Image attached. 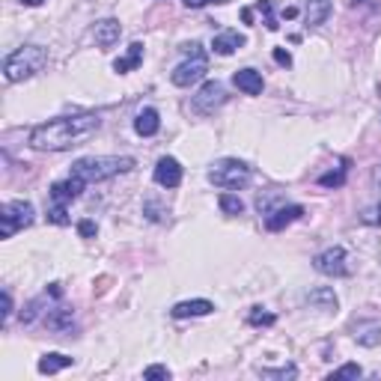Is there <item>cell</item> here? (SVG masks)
<instances>
[{
    "instance_id": "obj_37",
    "label": "cell",
    "mask_w": 381,
    "mask_h": 381,
    "mask_svg": "<svg viewBox=\"0 0 381 381\" xmlns=\"http://www.w3.org/2000/svg\"><path fill=\"white\" fill-rule=\"evenodd\" d=\"M241 18H244V24H251V21H253V9H241Z\"/></svg>"
},
{
    "instance_id": "obj_8",
    "label": "cell",
    "mask_w": 381,
    "mask_h": 381,
    "mask_svg": "<svg viewBox=\"0 0 381 381\" xmlns=\"http://www.w3.org/2000/svg\"><path fill=\"white\" fill-rule=\"evenodd\" d=\"M319 274H328V277H345L349 274V265H345V251L343 248H328L322 251L316 260H313Z\"/></svg>"
},
{
    "instance_id": "obj_24",
    "label": "cell",
    "mask_w": 381,
    "mask_h": 381,
    "mask_svg": "<svg viewBox=\"0 0 381 381\" xmlns=\"http://www.w3.org/2000/svg\"><path fill=\"white\" fill-rule=\"evenodd\" d=\"M48 218L51 223H57V227H66V223H69V209H66L63 203H54V206H48Z\"/></svg>"
},
{
    "instance_id": "obj_31",
    "label": "cell",
    "mask_w": 381,
    "mask_h": 381,
    "mask_svg": "<svg viewBox=\"0 0 381 381\" xmlns=\"http://www.w3.org/2000/svg\"><path fill=\"white\" fill-rule=\"evenodd\" d=\"M96 232H98L96 221H89V218L77 221V235H81V239H96Z\"/></svg>"
},
{
    "instance_id": "obj_27",
    "label": "cell",
    "mask_w": 381,
    "mask_h": 381,
    "mask_svg": "<svg viewBox=\"0 0 381 381\" xmlns=\"http://www.w3.org/2000/svg\"><path fill=\"white\" fill-rule=\"evenodd\" d=\"M256 9L262 13L265 27H268V30H277V27H280V24H277V18H274V3H271V0H260V3H256Z\"/></svg>"
},
{
    "instance_id": "obj_26",
    "label": "cell",
    "mask_w": 381,
    "mask_h": 381,
    "mask_svg": "<svg viewBox=\"0 0 381 381\" xmlns=\"http://www.w3.org/2000/svg\"><path fill=\"white\" fill-rule=\"evenodd\" d=\"M361 375H364V369L357 366V364H345V366H340V369H334L328 378H331V381H340V378H361Z\"/></svg>"
},
{
    "instance_id": "obj_35",
    "label": "cell",
    "mask_w": 381,
    "mask_h": 381,
    "mask_svg": "<svg viewBox=\"0 0 381 381\" xmlns=\"http://www.w3.org/2000/svg\"><path fill=\"white\" fill-rule=\"evenodd\" d=\"M182 3H185L188 9H203V6H209V3H227V0H182Z\"/></svg>"
},
{
    "instance_id": "obj_13",
    "label": "cell",
    "mask_w": 381,
    "mask_h": 381,
    "mask_svg": "<svg viewBox=\"0 0 381 381\" xmlns=\"http://www.w3.org/2000/svg\"><path fill=\"white\" fill-rule=\"evenodd\" d=\"M176 319H197V316H209L215 313V304L206 298H194V301H179V304L170 310Z\"/></svg>"
},
{
    "instance_id": "obj_32",
    "label": "cell",
    "mask_w": 381,
    "mask_h": 381,
    "mask_svg": "<svg viewBox=\"0 0 381 381\" xmlns=\"http://www.w3.org/2000/svg\"><path fill=\"white\" fill-rule=\"evenodd\" d=\"M262 375H268V378H295L298 369H295V366H286V369H262Z\"/></svg>"
},
{
    "instance_id": "obj_1",
    "label": "cell",
    "mask_w": 381,
    "mask_h": 381,
    "mask_svg": "<svg viewBox=\"0 0 381 381\" xmlns=\"http://www.w3.org/2000/svg\"><path fill=\"white\" fill-rule=\"evenodd\" d=\"M98 128H102V117L98 114L57 117L30 131V147L39 152H69L75 147H84Z\"/></svg>"
},
{
    "instance_id": "obj_9",
    "label": "cell",
    "mask_w": 381,
    "mask_h": 381,
    "mask_svg": "<svg viewBox=\"0 0 381 381\" xmlns=\"http://www.w3.org/2000/svg\"><path fill=\"white\" fill-rule=\"evenodd\" d=\"M152 179H155V185H161V188H179L182 185V164L170 158V155H164V158H158V164H155Z\"/></svg>"
},
{
    "instance_id": "obj_2",
    "label": "cell",
    "mask_w": 381,
    "mask_h": 381,
    "mask_svg": "<svg viewBox=\"0 0 381 381\" xmlns=\"http://www.w3.org/2000/svg\"><path fill=\"white\" fill-rule=\"evenodd\" d=\"M134 167V158L128 155H93V158H81L72 164V176H77L81 182L93 185V182H105V179H114L119 173H128Z\"/></svg>"
},
{
    "instance_id": "obj_33",
    "label": "cell",
    "mask_w": 381,
    "mask_h": 381,
    "mask_svg": "<svg viewBox=\"0 0 381 381\" xmlns=\"http://www.w3.org/2000/svg\"><path fill=\"white\" fill-rule=\"evenodd\" d=\"M274 63H280V66H286V69H289V66H292V54L283 51V48H274Z\"/></svg>"
},
{
    "instance_id": "obj_12",
    "label": "cell",
    "mask_w": 381,
    "mask_h": 381,
    "mask_svg": "<svg viewBox=\"0 0 381 381\" xmlns=\"http://www.w3.org/2000/svg\"><path fill=\"white\" fill-rule=\"evenodd\" d=\"M244 45H248V39H244L239 30H223V33H218V36L211 39V51L221 54V57H230V54L244 48Z\"/></svg>"
},
{
    "instance_id": "obj_6",
    "label": "cell",
    "mask_w": 381,
    "mask_h": 381,
    "mask_svg": "<svg viewBox=\"0 0 381 381\" xmlns=\"http://www.w3.org/2000/svg\"><path fill=\"white\" fill-rule=\"evenodd\" d=\"M36 218V209L27 200H9L0 206V239H13L18 230H24Z\"/></svg>"
},
{
    "instance_id": "obj_17",
    "label": "cell",
    "mask_w": 381,
    "mask_h": 381,
    "mask_svg": "<svg viewBox=\"0 0 381 381\" xmlns=\"http://www.w3.org/2000/svg\"><path fill=\"white\" fill-rule=\"evenodd\" d=\"M307 304L313 310H322V313H334L340 307V301L337 295H334V289L328 286H319V289H313V292H307Z\"/></svg>"
},
{
    "instance_id": "obj_11",
    "label": "cell",
    "mask_w": 381,
    "mask_h": 381,
    "mask_svg": "<svg viewBox=\"0 0 381 381\" xmlns=\"http://www.w3.org/2000/svg\"><path fill=\"white\" fill-rule=\"evenodd\" d=\"M84 188H87V182H81L77 176H69V179H63V182H54V185H51V203L69 206L72 200L81 197Z\"/></svg>"
},
{
    "instance_id": "obj_30",
    "label": "cell",
    "mask_w": 381,
    "mask_h": 381,
    "mask_svg": "<svg viewBox=\"0 0 381 381\" xmlns=\"http://www.w3.org/2000/svg\"><path fill=\"white\" fill-rule=\"evenodd\" d=\"M143 378H147V381H158V378H170V369H167V366H161V364H152V366H147V369H143Z\"/></svg>"
},
{
    "instance_id": "obj_5",
    "label": "cell",
    "mask_w": 381,
    "mask_h": 381,
    "mask_svg": "<svg viewBox=\"0 0 381 381\" xmlns=\"http://www.w3.org/2000/svg\"><path fill=\"white\" fill-rule=\"evenodd\" d=\"M209 182L215 188H223V190H239L251 182V167L239 158H221L211 164Z\"/></svg>"
},
{
    "instance_id": "obj_22",
    "label": "cell",
    "mask_w": 381,
    "mask_h": 381,
    "mask_svg": "<svg viewBox=\"0 0 381 381\" xmlns=\"http://www.w3.org/2000/svg\"><path fill=\"white\" fill-rule=\"evenodd\" d=\"M331 0H307V9H304V18H307V27H319L328 21L331 15Z\"/></svg>"
},
{
    "instance_id": "obj_36",
    "label": "cell",
    "mask_w": 381,
    "mask_h": 381,
    "mask_svg": "<svg viewBox=\"0 0 381 381\" xmlns=\"http://www.w3.org/2000/svg\"><path fill=\"white\" fill-rule=\"evenodd\" d=\"M283 18H298V9L295 6H286L283 9Z\"/></svg>"
},
{
    "instance_id": "obj_23",
    "label": "cell",
    "mask_w": 381,
    "mask_h": 381,
    "mask_svg": "<svg viewBox=\"0 0 381 381\" xmlns=\"http://www.w3.org/2000/svg\"><path fill=\"white\" fill-rule=\"evenodd\" d=\"M218 206H221L223 215H230V218H235V215H241V211H244V203L235 194H221L218 197Z\"/></svg>"
},
{
    "instance_id": "obj_29",
    "label": "cell",
    "mask_w": 381,
    "mask_h": 381,
    "mask_svg": "<svg viewBox=\"0 0 381 381\" xmlns=\"http://www.w3.org/2000/svg\"><path fill=\"white\" fill-rule=\"evenodd\" d=\"M143 215H147L149 221H167L164 215H170V211H167V209H161L158 203H155V200H147V203H143Z\"/></svg>"
},
{
    "instance_id": "obj_19",
    "label": "cell",
    "mask_w": 381,
    "mask_h": 381,
    "mask_svg": "<svg viewBox=\"0 0 381 381\" xmlns=\"http://www.w3.org/2000/svg\"><path fill=\"white\" fill-rule=\"evenodd\" d=\"M354 340L357 345H366V349H375V345H381V322H361L354 324Z\"/></svg>"
},
{
    "instance_id": "obj_25",
    "label": "cell",
    "mask_w": 381,
    "mask_h": 381,
    "mask_svg": "<svg viewBox=\"0 0 381 381\" xmlns=\"http://www.w3.org/2000/svg\"><path fill=\"white\" fill-rule=\"evenodd\" d=\"M319 185L322 188H343L345 185V167H340L337 173H324V176H319Z\"/></svg>"
},
{
    "instance_id": "obj_10",
    "label": "cell",
    "mask_w": 381,
    "mask_h": 381,
    "mask_svg": "<svg viewBox=\"0 0 381 381\" xmlns=\"http://www.w3.org/2000/svg\"><path fill=\"white\" fill-rule=\"evenodd\" d=\"M298 218H304V206H280L265 215V230L280 232V230H286L289 223H295Z\"/></svg>"
},
{
    "instance_id": "obj_16",
    "label": "cell",
    "mask_w": 381,
    "mask_h": 381,
    "mask_svg": "<svg viewBox=\"0 0 381 381\" xmlns=\"http://www.w3.org/2000/svg\"><path fill=\"white\" fill-rule=\"evenodd\" d=\"M119 21L117 18H105V21H98L96 30H93V36H96V45L98 48H110V45H117L119 42Z\"/></svg>"
},
{
    "instance_id": "obj_28",
    "label": "cell",
    "mask_w": 381,
    "mask_h": 381,
    "mask_svg": "<svg viewBox=\"0 0 381 381\" xmlns=\"http://www.w3.org/2000/svg\"><path fill=\"white\" fill-rule=\"evenodd\" d=\"M248 322L256 324V328H260V324H265V328H268V324H274L277 319H274V313H265L262 307H253V310H251V316H248Z\"/></svg>"
},
{
    "instance_id": "obj_39",
    "label": "cell",
    "mask_w": 381,
    "mask_h": 381,
    "mask_svg": "<svg viewBox=\"0 0 381 381\" xmlns=\"http://www.w3.org/2000/svg\"><path fill=\"white\" fill-rule=\"evenodd\" d=\"M375 215H378V218H375V221H378V223H381V203H378V209H375Z\"/></svg>"
},
{
    "instance_id": "obj_18",
    "label": "cell",
    "mask_w": 381,
    "mask_h": 381,
    "mask_svg": "<svg viewBox=\"0 0 381 381\" xmlns=\"http://www.w3.org/2000/svg\"><path fill=\"white\" fill-rule=\"evenodd\" d=\"M45 324L57 334H69L72 324H75V313L69 307H54V310L45 313Z\"/></svg>"
},
{
    "instance_id": "obj_21",
    "label": "cell",
    "mask_w": 381,
    "mask_h": 381,
    "mask_svg": "<svg viewBox=\"0 0 381 381\" xmlns=\"http://www.w3.org/2000/svg\"><path fill=\"white\" fill-rule=\"evenodd\" d=\"M72 364H75V357H69V354H60V352H51V354H42V357H39L36 369H39L42 375H54V373H60V369L72 366Z\"/></svg>"
},
{
    "instance_id": "obj_14",
    "label": "cell",
    "mask_w": 381,
    "mask_h": 381,
    "mask_svg": "<svg viewBox=\"0 0 381 381\" xmlns=\"http://www.w3.org/2000/svg\"><path fill=\"white\" fill-rule=\"evenodd\" d=\"M232 84L241 89L244 96H260L262 89H265V81H262V75L256 72V69H239L232 75Z\"/></svg>"
},
{
    "instance_id": "obj_4",
    "label": "cell",
    "mask_w": 381,
    "mask_h": 381,
    "mask_svg": "<svg viewBox=\"0 0 381 381\" xmlns=\"http://www.w3.org/2000/svg\"><path fill=\"white\" fill-rule=\"evenodd\" d=\"M182 54H185V63L176 66L173 75H170V81L176 87H190V84L203 81L206 72H209V60H206L203 45H200V42H188V45H182Z\"/></svg>"
},
{
    "instance_id": "obj_34",
    "label": "cell",
    "mask_w": 381,
    "mask_h": 381,
    "mask_svg": "<svg viewBox=\"0 0 381 381\" xmlns=\"http://www.w3.org/2000/svg\"><path fill=\"white\" fill-rule=\"evenodd\" d=\"M9 316H13V295H9V289H3V319L0 322H9Z\"/></svg>"
},
{
    "instance_id": "obj_20",
    "label": "cell",
    "mask_w": 381,
    "mask_h": 381,
    "mask_svg": "<svg viewBox=\"0 0 381 381\" xmlns=\"http://www.w3.org/2000/svg\"><path fill=\"white\" fill-rule=\"evenodd\" d=\"M140 63H143V42H131L128 51H126V57H119V60L114 63V72H117V75H128V72L137 69Z\"/></svg>"
},
{
    "instance_id": "obj_38",
    "label": "cell",
    "mask_w": 381,
    "mask_h": 381,
    "mask_svg": "<svg viewBox=\"0 0 381 381\" xmlns=\"http://www.w3.org/2000/svg\"><path fill=\"white\" fill-rule=\"evenodd\" d=\"M21 6H42V0H21Z\"/></svg>"
},
{
    "instance_id": "obj_3",
    "label": "cell",
    "mask_w": 381,
    "mask_h": 381,
    "mask_svg": "<svg viewBox=\"0 0 381 381\" xmlns=\"http://www.w3.org/2000/svg\"><path fill=\"white\" fill-rule=\"evenodd\" d=\"M45 66H48V48H42V45H24V48L13 51L3 60V75L9 84H18L42 72Z\"/></svg>"
},
{
    "instance_id": "obj_15",
    "label": "cell",
    "mask_w": 381,
    "mask_h": 381,
    "mask_svg": "<svg viewBox=\"0 0 381 381\" xmlns=\"http://www.w3.org/2000/svg\"><path fill=\"white\" fill-rule=\"evenodd\" d=\"M161 128V117L155 107H143L137 117H134V131L140 134V137H155Z\"/></svg>"
},
{
    "instance_id": "obj_7",
    "label": "cell",
    "mask_w": 381,
    "mask_h": 381,
    "mask_svg": "<svg viewBox=\"0 0 381 381\" xmlns=\"http://www.w3.org/2000/svg\"><path fill=\"white\" fill-rule=\"evenodd\" d=\"M190 105H194L197 114H215L218 107L227 105V89H223L221 81H206L200 87V93L190 98Z\"/></svg>"
}]
</instances>
